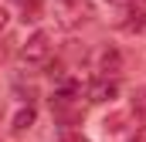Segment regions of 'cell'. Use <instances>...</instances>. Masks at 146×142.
<instances>
[{
  "label": "cell",
  "instance_id": "8992f818",
  "mask_svg": "<svg viewBox=\"0 0 146 142\" xmlns=\"http://www.w3.org/2000/svg\"><path fill=\"white\" fill-rule=\"evenodd\" d=\"M37 14H41V3H37V0L24 3V20H37Z\"/></svg>",
  "mask_w": 146,
  "mask_h": 142
},
{
  "label": "cell",
  "instance_id": "ba28073f",
  "mask_svg": "<svg viewBox=\"0 0 146 142\" xmlns=\"http://www.w3.org/2000/svg\"><path fill=\"white\" fill-rule=\"evenodd\" d=\"M61 142H88V139H85V135H75V132H65Z\"/></svg>",
  "mask_w": 146,
  "mask_h": 142
},
{
  "label": "cell",
  "instance_id": "7a4b0ae2",
  "mask_svg": "<svg viewBox=\"0 0 146 142\" xmlns=\"http://www.w3.org/2000/svg\"><path fill=\"white\" fill-rule=\"evenodd\" d=\"M51 58V34L48 31H34L27 37V44L21 47V61L24 64H44Z\"/></svg>",
  "mask_w": 146,
  "mask_h": 142
},
{
  "label": "cell",
  "instance_id": "8fae6325",
  "mask_svg": "<svg viewBox=\"0 0 146 142\" xmlns=\"http://www.w3.org/2000/svg\"><path fill=\"white\" fill-rule=\"evenodd\" d=\"M109 3H126V0H109Z\"/></svg>",
  "mask_w": 146,
  "mask_h": 142
},
{
  "label": "cell",
  "instance_id": "277c9868",
  "mask_svg": "<svg viewBox=\"0 0 146 142\" xmlns=\"http://www.w3.org/2000/svg\"><path fill=\"white\" fill-rule=\"evenodd\" d=\"M119 64H122V61H119V51L106 47V51H102V58H99V71H106V74H109V71H119Z\"/></svg>",
  "mask_w": 146,
  "mask_h": 142
},
{
  "label": "cell",
  "instance_id": "5b68a950",
  "mask_svg": "<svg viewBox=\"0 0 146 142\" xmlns=\"http://www.w3.org/2000/svg\"><path fill=\"white\" fill-rule=\"evenodd\" d=\"M31 125H34V108H24V112L14 115V132H24V129H31Z\"/></svg>",
  "mask_w": 146,
  "mask_h": 142
},
{
  "label": "cell",
  "instance_id": "30bf717a",
  "mask_svg": "<svg viewBox=\"0 0 146 142\" xmlns=\"http://www.w3.org/2000/svg\"><path fill=\"white\" fill-rule=\"evenodd\" d=\"M7 17H10V14H7V10H3V7H0V31H3V27H7Z\"/></svg>",
  "mask_w": 146,
  "mask_h": 142
},
{
  "label": "cell",
  "instance_id": "3957f363",
  "mask_svg": "<svg viewBox=\"0 0 146 142\" xmlns=\"http://www.w3.org/2000/svg\"><path fill=\"white\" fill-rule=\"evenodd\" d=\"M115 95H119V85L109 81V78H99V81L88 85V102H112Z\"/></svg>",
  "mask_w": 146,
  "mask_h": 142
},
{
  "label": "cell",
  "instance_id": "52a82bcc",
  "mask_svg": "<svg viewBox=\"0 0 146 142\" xmlns=\"http://www.w3.org/2000/svg\"><path fill=\"white\" fill-rule=\"evenodd\" d=\"M133 112H136V115H146V91H139V95L133 98Z\"/></svg>",
  "mask_w": 146,
  "mask_h": 142
},
{
  "label": "cell",
  "instance_id": "9c48e42d",
  "mask_svg": "<svg viewBox=\"0 0 146 142\" xmlns=\"http://www.w3.org/2000/svg\"><path fill=\"white\" fill-rule=\"evenodd\" d=\"M133 142H146V125L139 129V132H136V135H133Z\"/></svg>",
  "mask_w": 146,
  "mask_h": 142
},
{
  "label": "cell",
  "instance_id": "6da1fadb",
  "mask_svg": "<svg viewBox=\"0 0 146 142\" xmlns=\"http://www.w3.org/2000/svg\"><path fill=\"white\" fill-rule=\"evenodd\" d=\"M92 17H95L92 0H58L54 3V24L65 27V31H75V27L88 24Z\"/></svg>",
  "mask_w": 146,
  "mask_h": 142
}]
</instances>
